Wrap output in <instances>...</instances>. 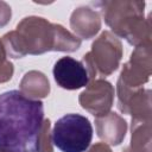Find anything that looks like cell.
Returning <instances> with one entry per match:
<instances>
[{"label":"cell","instance_id":"1","mask_svg":"<svg viewBox=\"0 0 152 152\" xmlns=\"http://www.w3.org/2000/svg\"><path fill=\"white\" fill-rule=\"evenodd\" d=\"M44 106L19 90L0 94V151L37 152Z\"/></svg>","mask_w":152,"mask_h":152},{"label":"cell","instance_id":"2","mask_svg":"<svg viewBox=\"0 0 152 152\" xmlns=\"http://www.w3.org/2000/svg\"><path fill=\"white\" fill-rule=\"evenodd\" d=\"M57 25L40 17L24 18L17 25V30L7 32L1 39L7 56L21 58L27 53L42 55L56 51Z\"/></svg>","mask_w":152,"mask_h":152},{"label":"cell","instance_id":"3","mask_svg":"<svg viewBox=\"0 0 152 152\" xmlns=\"http://www.w3.org/2000/svg\"><path fill=\"white\" fill-rule=\"evenodd\" d=\"M96 6L114 36L125 38L135 48L151 43V15L144 18V1H102Z\"/></svg>","mask_w":152,"mask_h":152},{"label":"cell","instance_id":"4","mask_svg":"<svg viewBox=\"0 0 152 152\" xmlns=\"http://www.w3.org/2000/svg\"><path fill=\"white\" fill-rule=\"evenodd\" d=\"M52 142L62 152H86L93 138V126L81 114H65L52 131Z\"/></svg>","mask_w":152,"mask_h":152},{"label":"cell","instance_id":"5","mask_svg":"<svg viewBox=\"0 0 152 152\" xmlns=\"http://www.w3.org/2000/svg\"><path fill=\"white\" fill-rule=\"evenodd\" d=\"M121 42L109 31H104L93 43L91 51L83 56L82 63L88 70L90 80L96 75L109 76L113 74L121 61Z\"/></svg>","mask_w":152,"mask_h":152},{"label":"cell","instance_id":"6","mask_svg":"<svg viewBox=\"0 0 152 152\" xmlns=\"http://www.w3.org/2000/svg\"><path fill=\"white\" fill-rule=\"evenodd\" d=\"M151 65V43L137 46L129 61L124 65L118 83L129 89L141 88L142 84L150 80Z\"/></svg>","mask_w":152,"mask_h":152},{"label":"cell","instance_id":"7","mask_svg":"<svg viewBox=\"0 0 152 152\" xmlns=\"http://www.w3.org/2000/svg\"><path fill=\"white\" fill-rule=\"evenodd\" d=\"M80 104L83 109L99 118L109 113L114 101V87L102 78L87 84L86 90L80 94Z\"/></svg>","mask_w":152,"mask_h":152},{"label":"cell","instance_id":"8","mask_svg":"<svg viewBox=\"0 0 152 152\" xmlns=\"http://www.w3.org/2000/svg\"><path fill=\"white\" fill-rule=\"evenodd\" d=\"M118 108L121 113L132 115L137 120H151V91L150 89H129L116 84Z\"/></svg>","mask_w":152,"mask_h":152},{"label":"cell","instance_id":"9","mask_svg":"<svg viewBox=\"0 0 152 152\" xmlns=\"http://www.w3.org/2000/svg\"><path fill=\"white\" fill-rule=\"evenodd\" d=\"M52 72L57 86L66 90H76L83 88L89 83L90 80L84 64L69 56L57 59Z\"/></svg>","mask_w":152,"mask_h":152},{"label":"cell","instance_id":"10","mask_svg":"<svg viewBox=\"0 0 152 152\" xmlns=\"http://www.w3.org/2000/svg\"><path fill=\"white\" fill-rule=\"evenodd\" d=\"M95 126L99 138L102 139L104 144H110L114 146L122 142L127 131L126 121L113 112L96 118Z\"/></svg>","mask_w":152,"mask_h":152},{"label":"cell","instance_id":"11","mask_svg":"<svg viewBox=\"0 0 152 152\" xmlns=\"http://www.w3.org/2000/svg\"><path fill=\"white\" fill-rule=\"evenodd\" d=\"M70 26L80 39H90L101 28L100 15L89 7H78L71 14Z\"/></svg>","mask_w":152,"mask_h":152},{"label":"cell","instance_id":"12","mask_svg":"<svg viewBox=\"0 0 152 152\" xmlns=\"http://www.w3.org/2000/svg\"><path fill=\"white\" fill-rule=\"evenodd\" d=\"M20 93L32 100L46 97L50 93L49 80L40 71H28L20 82Z\"/></svg>","mask_w":152,"mask_h":152},{"label":"cell","instance_id":"13","mask_svg":"<svg viewBox=\"0 0 152 152\" xmlns=\"http://www.w3.org/2000/svg\"><path fill=\"white\" fill-rule=\"evenodd\" d=\"M131 145L122 152H151V120L132 119Z\"/></svg>","mask_w":152,"mask_h":152},{"label":"cell","instance_id":"14","mask_svg":"<svg viewBox=\"0 0 152 152\" xmlns=\"http://www.w3.org/2000/svg\"><path fill=\"white\" fill-rule=\"evenodd\" d=\"M50 120L44 119L43 127L38 138V146H37V152H53L52 147V135L50 132Z\"/></svg>","mask_w":152,"mask_h":152},{"label":"cell","instance_id":"15","mask_svg":"<svg viewBox=\"0 0 152 152\" xmlns=\"http://www.w3.org/2000/svg\"><path fill=\"white\" fill-rule=\"evenodd\" d=\"M13 64L7 59V53L4 48L2 40L0 39V83L10 81L13 76Z\"/></svg>","mask_w":152,"mask_h":152},{"label":"cell","instance_id":"16","mask_svg":"<svg viewBox=\"0 0 152 152\" xmlns=\"http://www.w3.org/2000/svg\"><path fill=\"white\" fill-rule=\"evenodd\" d=\"M11 14H12L11 7H10L6 2L0 1V27L5 26V25L10 21Z\"/></svg>","mask_w":152,"mask_h":152},{"label":"cell","instance_id":"17","mask_svg":"<svg viewBox=\"0 0 152 152\" xmlns=\"http://www.w3.org/2000/svg\"><path fill=\"white\" fill-rule=\"evenodd\" d=\"M87 152H112L110 147L104 144V142H97L95 145H93Z\"/></svg>","mask_w":152,"mask_h":152},{"label":"cell","instance_id":"18","mask_svg":"<svg viewBox=\"0 0 152 152\" xmlns=\"http://www.w3.org/2000/svg\"><path fill=\"white\" fill-rule=\"evenodd\" d=\"M0 152H1V151H0Z\"/></svg>","mask_w":152,"mask_h":152}]
</instances>
